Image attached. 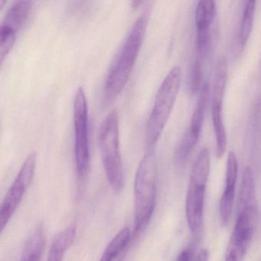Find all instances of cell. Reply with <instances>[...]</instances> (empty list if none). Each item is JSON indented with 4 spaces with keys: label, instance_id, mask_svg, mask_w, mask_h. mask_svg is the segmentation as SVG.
<instances>
[{
    "label": "cell",
    "instance_id": "1",
    "mask_svg": "<svg viewBox=\"0 0 261 261\" xmlns=\"http://www.w3.org/2000/svg\"><path fill=\"white\" fill-rule=\"evenodd\" d=\"M143 12L133 24L107 74L105 91L108 98L117 97L126 86L146 34L149 15Z\"/></svg>",
    "mask_w": 261,
    "mask_h": 261
},
{
    "label": "cell",
    "instance_id": "2",
    "mask_svg": "<svg viewBox=\"0 0 261 261\" xmlns=\"http://www.w3.org/2000/svg\"><path fill=\"white\" fill-rule=\"evenodd\" d=\"M156 160L153 151L143 155L134 180V236L140 235L152 219L156 202Z\"/></svg>",
    "mask_w": 261,
    "mask_h": 261
},
{
    "label": "cell",
    "instance_id": "3",
    "mask_svg": "<svg viewBox=\"0 0 261 261\" xmlns=\"http://www.w3.org/2000/svg\"><path fill=\"white\" fill-rule=\"evenodd\" d=\"M98 148L110 186L120 192L123 186V163L120 148V126L117 111H112L100 124Z\"/></svg>",
    "mask_w": 261,
    "mask_h": 261
},
{
    "label": "cell",
    "instance_id": "4",
    "mask_svg": "<svg viewBox=\"0 0 261 261\" xmlns=\"http://www.w3.org/2000/svg\"><path fill=\"white\" fill-rule=\"evenodd\" d=\"M181 70L173 67L162 82L155 96L153 107L146 122V143L148 147L155 144L169 120L179 91Z\"/></svg>",
    "mask_w": 261,
    "mask_h": 261
},
{
    "label": "cell",
    "instance_id": "5",
    "mask_svg": "<svg viewBox=\"0 0 261 261\" xmlns=\"http://www.w3.org/2000/svg\"><path fill=\"white\" fill-rule=\"evenodd\" d=\"M210 153L206 150L198 154L189 177L186 200V213L191 231H198L202 225L204 195L210 172Z\"/></svg>",
    "mask_w": 261,
    "mask_h": 261
},
{
    "label": "cell",
    "instance_id": "6",
    "mask_svg": "<svg viewBox=\"0 0 261 261\" xmlns=\"http://www.w3.org/2000/svg\"><path fill=\"white\" fill-rule=\"evenodd\" d=\"M88 105L86 94L80 87L76 91L74 103V156L79 178L88 175L90 167L89 137H88Z\"/></svg>",
    "mask_w": 261,
    "mask_h": 261
},
{
    "label": "cell",
    "instance_id": "7",
    "mask_svg": "<svg viewBox=\"0 0 261 261\" xmlns=\"http://www.w3.org/2000/svg\"><path fill=\"white\" fill-rule=\"evenodd\" d=\"M36 159L37 155L35 152L27 156L17 176L4 197L0 209V226L2 231L10 222L33 181L36 171Z\"/></svg>",
    "mask_w": 261,
    "mask_h": 261
},
{
    "label": "cell",
    "instance_id": "8",
    "mask_svg": "<svg viewBox=\"0 0 261 261\" xmlns=\"http://www.w3.org/2000/svg\"><path fill=\"white\" fill-rule=\"evenodd\" d=\"M257 207L238 212V218L226 250L224 261H243L254 233Z\"/></svg>",
    "mask_w": 261,
    "mask_h": 261
},
{
    "label": "cell",
    "instance_id": "9",
    "mask_svg": "<svg viewBox=\"0 0 261 261\" xmlns=\"http://www.w3.org/2000/svg\"><path fill=\"white\" fill-rule=\"evenodd\" d=\"M33 3L28 0H18L13 3L6 13L0 27V61L4 59L14 46L16 34L30 16Z\"/></svg>",
    "mask_w": 261,
    "mask_h": 261
},
{
    "label": "cell",
    "instance_id": "10",
    "mask_svg": "<svg viewBox=\"0 0 261 261\" xmlns=\"http://www.w3.org/2000/svg\"><path fill=\"white\" fill-rule=\"evenodd\" d=\"M215 14V4L212 0H201L195 10L197 29V57H204L210 39V27Z\"/></svg>",
    "mask_w": 261,
    "mask_h": 261
},
{
    "label": "cell",
    "instance_id": "11",
    "mask_svg": "<svg viewBox=\"0 0 261 261\" xmlns=\"http://www.w3.org/2000/svg\"><path fill=\"white\" fill-rule=\"evenodd\" d=\"M76 233L77 229L74 225L68 226L61 230L51 242L47 261H63L65 253L74 243Z\"/></svg>",
    "mask_w": 261,
    "mask_h": 261
},
{
    "label": "cell",
    "instance_id": "12",
    "mask_svg": "<svg viewBox=\"0 0 261 261\" xmlns=\"http://www.w3.org/2000/svg\"><path fill=\"white\" fill-rule=\"evenodd\" d=\"M256 207L254 177L250 167H246L243 173L238 199V212Z\"/></svg>",
    "mask_w": 261,
    "mask_h": 261
},
{
    "label": "cell",
    "instance_id": "13",
    "mask_svg": "<svg viewBox=\"0 0 261 261\" xmlns=\"http://www.w3.org/2000/svg\"><path fill=\"white\" fill-rule=\"evenodd\" d=\"M222 101H212V117L216 140V156L221 159L227 148V134L222 117Z\"/></svg>",
    "mask_w": 261,
    "mask_h": 261
},
{
    "label": "cell",
    "instance_id": "14",
    "mask_svg": "<svg viewBox=\"0 0 261 261\" xmlns=\"http://www.w3.org/2000/svg\"><path fill=\"white\" fill-rule=\"evenodd\" d=\"M209 97V86L207 84L203 85L200 91L199 97L197 101L196 106L192 114L191 119L190 127L188 132L192 135L194 138L198 140L200 133L204 123V114H205L206 106H207V100Z\"/></svg>",
    "mask_w": 261,
    "mask_h": 261
},
{
    "label": "cell",
    "instance_id": "15",
    "mask_svg": "<svg viewBox=\"0 0 261 261\" xmlns=\"http://www.w3.org/2000/svg\"><path fill=\"white\" fill-rule=\"evenodd\" d=\"M131 233L128 227L121 229L105 247L100 261H114L126 248L130 241Z\"/></svg>",
    "mask_w": 261,
    "mask_h": 261
},
{
    "label": "cell",
    "instance_id": "16",
    "mask_svg": "<svg viewBox=\"0 0 261 261\" xmlns=\"http://www.w3.org/2000/svg\"><path fill=\"white\" fill-rule=\"evenodd\" d=\"M45 244V231L42 227H38L27 241L22 257H42Z\"/></svg>",
    "mask_w": 261,
    "mask_h": 261
},
{
    "label": "cell",
    "instance_id": "17",
    "mask_svg": "<svg viewBox=\"0 0 261 261\" xmlns=\"http://www.w3.org/2000/svg\"><path fill=\"white\" fill-rule=\"evenodd\" d=\"M255 1H245L244 2V13L240 27L239 39L241 46L246 45L253 30V20H254Z\"/></svg>",
    "mask_w": 261,
    "mask_h": 261
},
{
    "label": "cell",
    "instance_id": "18",
    "mask_svg": "<svg viewBox=\"0 0 261 261\" xmlns=\"http://www.w3.org/2000/svg\"><path fill=\"white\" fill-rule=\"evenodd\" d=\"M235 186L225 185L219 204V216L221 224L227 225L233 212L234 204Z\"/></svg>",
    "mask_w": 261,
    "mask_h": 261
},
{
    "label": "cell",
    "instance_id": "19",
    "mask_svg": "<svg viewBox=\"0 0 261 261\" xmlns=\"http://www.w3.org/2000/svg\"><path fill=\"white\" fill-rule=\"evenodd\" d=\"M193 247H186L178 254L176 261H193L195 259Z\"/></svg>",
    "mask_w": 261,
    "mask_h": 261
},
{
    "label": "cell",
    "instance_id": "20",
    "mask_svg": "<svg viewBox=\"0 0 261 261\" xmlns=\"http://www.w3.org/2000/svg\"><path fill=\"white\" fill-rule=\"evenodd\" d=\"M209 252L206 249H203L195 256L193 261H208Z\"/></svg>",
    "mask_w": 261,
    "mask_h": 261
},
{
    "label": "cell",
    "instance_id": "21",
    "mask_svg": "<svg viewBox=\"0 0 261 261\" xmlns=\"http://www.w3.org/2000/svg\"><path fill=\"white\" fill-rule=\"evenodd\" d=\"M20 261H41V257H22Z\"/></svg>",
    "mask_w": 261,
    "mask_h": 261
},
{
    "label": "cell",
    "instance_id": "22",
    "mask_svg": "<svg viewBox=\"0 0 261 261\" xmlns=\"http://www.w3.org/2000/svg\"><path fill=\"white\" fill-rule=\"evenodd\" d=\"M142 4H143V1H133V2L131 3V6H132V7H134V8H137V7H140V5H141Z\"/></svg>",
    "mask_w": 261,
    "mask_h": 261
},
{
    "label": "cell",
    "instance_id": "23",
    "mask_svg": "<svg viewBox=\"0 0 261 261\" xmlns=\"http://www.w3.org/2000/svg\"><path fill=\"white\" fill-rule=\"evenodd\" d=\"M6 4L5 0H0V10L4 7V4Z\"/></svg>",
    "mask_w": 261,
    "mask_h": 261
}]
</instances>
